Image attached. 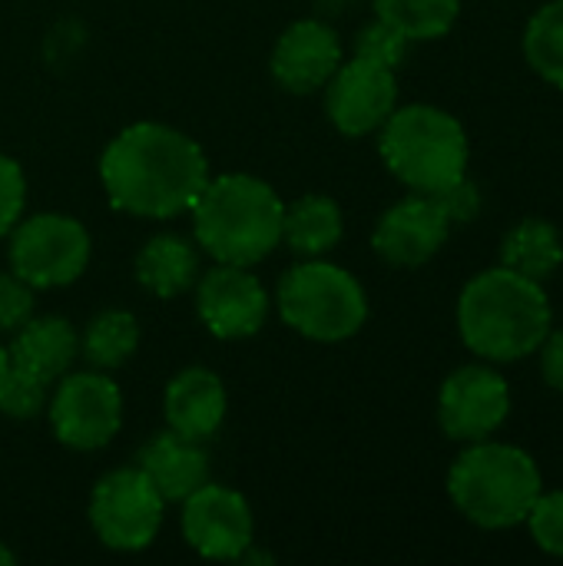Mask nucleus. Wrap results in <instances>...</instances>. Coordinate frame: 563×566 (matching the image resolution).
Segmentation results:
<instances>
[{
	"instance_id": "nucleus-1",
	"label": "nucleus",
	"mask_w": 563,
	"mask_h": 566,
	"mask_svg": "<svg viewBox=\"0 0 563 566\" xmlns=\"http://www.w3.org/2000/svg\"><path fill=\"white\" fill-rule=\"evenodd\" d=\"M209 159L192 136L166 123H133L100 156V182L113 209L139 219H176L209 182Z\"/></svg>"
},
{
	"instance_id": "nucleus-2",
	"label": "nucleus",
	"mask_w": 563,
	"mask_h": 566,
	"mask_svg": "<svg viewBox=\"0 0 563 566\" xmlns=\"http://www.w3.org/2000/svg\"><path fill=\"white\" fill-rule=\"evenodd\" d=\"M551 302L541 282L501 265L475 275L458 298L461 342L484 361L534 355L551 335Z\"/></svg>"
},
{
	"instance_id": "nucleus-3",
	"label": "nucleus",
	"mask_w": 563,
	"mask_h": 566,
	"mask_svg": "<svg viewBox=\"0 0 563 566\" xmlns=\"http://www.w3.org/2000/svg\"><path fill=\"white\" fill-rule=\"evenodd\" d=\"M189 212L196 245L226 265L252 269L282 242L285 202L252 172L209 176Z\"/></svg>"
},
{
	"instance_id": "nucleus-4",
	"label": "nucleus",
	"mask_w": 563,
	"mask_h": 566,
	"mask_svg": "<svg viewBox=\"0 0 563 566\" xmlns=\"http://www.w3.org/2000/svg\"><path fill=\"white\" fill-rule=\"evenodd\" d=\"M544 481L538 461L514 444L475 441L448 474L455 507L484 531H508L528 521Z\"/></svg>"
},
{
	"instance_id": "nucleus-5",
	"label": "nucleus",
	"mask_w": 563,
	"mask_h": 566,
	"mask_svg": "<svg viewBox=\"0 0 563 566\" xmlns=\"http://www.w3.org/2000/svg\"><path fill=\"white\" fill-rule=\"evenodd\" d=\"M378 133V153L385 166L411 192L431 196L468 176V133L451 113L438 106H395Z\"/></svg>"
},
{
	"instance_id": "nucleus-6",
	"label": "nucleus",
	"mask_w": 563,
	"mask_h": 566,
	"mask_svg": "<svg viewBox=\"0 0 563 566\" xmlns=\"http://www.w3.org/2000/svg\"><path fill=\"white\" fill-rule=\"evenodd\" d=\"M279 315L289 328L312 342H345L362 332L368 318V295L362 282L322 259H305L279 279Z\"/></svg>"
},
{
	"instance_id": "nucleus-7",
	"label": "nucleus",
	"mask_w": 563,
	"mask_h": 566,
	"mask_svg": "<svg viewBox=\"0 0 563 566\" xmlns=\"http://www.w3.org/2000/svg\"><path fill=\"white\" fill-rule=\"evenodd\" d=\"M90 232L63 212H37L10 229V272L33 289H63L90 265Z\"/></svg>"
},
{
	"instance_id": "nucleus-8",
	"label": "nucleus",
	"mask_w": 563,
	"mask_h": 566,
	"mask_svg": "<svg viewBox=\"0 0 563 566\" xmlns=\"http://www.w3.org/2000/svg\"><path fill=\"white\" fill-rule=\"evenodd\" d=\"M163 494L136 464L103 474L90 494V524L100 544L119 554L146 551L163 531Z\"/></svg>"
},
{
	"instance_id": "nucleus-9",
	"label": "nucleus",
	"mask_w": 563,
	"mask_h": 566,
	"mask_svg": "<svg viewBox=\"0 0 563 566\" xmlns=\"http://www.w3.org/2000/svg\"><path fill=\"white\" fill-rule=\"evenodd\" d=\"M46 418L60 444L73 451L106 448L123 424V395L110 375L96 371H66L50 388Z\"/></svg>"
},
{
	"instance_id": "nucleus-10",
	"label": "nucleus",
	"mask_w": 563,
	"mask_h": 566,
	"mask_svg": "<svg viewBox=\"0 0 563 566\" xmlns=\"http://www.w3.org/2000/svg\"><path fill=\"white\" fill-rule=\"evenodd\" d=\"M179 527L186 544L206 560H242L256 534L249 501L239 491L212 481L183 501Z\"/></svg>"
},
{
	"instance_id": "nucleus-11",
	"label": "nucleus",
	"mask_w": 563,
	"mask_h": 566,
	"mask_svg": "<svg viewBox=\"0 0 563 566\" xmlns=\"http://www.w3.org/2000/svg\"><path fill=\"white\" fill-rule=\"evenodd\" d=\"M511 411L508 381L488 365H465L448 375L438 395V421L451 441H484L491 438Z\"/></svg>"
},
{
	"instance_id": "nucleus-12",
	"label": "nucleus",
	"mask_w": 563,
	"mask_h": 566,
	"mask_svg": "<svg viewBox=\"0 0 563 566\" xmlns=\"http://www.w3.org/2000/svg\"><path fill=\"white\" fill-rule=\"evenodd\" d=\"M196 308L209 335L222 342H239L265 328L269 292L246 265L216 262L196 285Z\"/></svg>"
},
{
	"instance_id": "nucleus-13",
	"label": "nucleus",
	"mask_w": 563,
	"mask_h": 566,
	"mask_svg": "<svg viewBox=\"0 0 563 566\" xmlns=\"http://www.w3.org/2000/svg\"><path fill=\"white\" fill-rule=\"evenodd\" d=\"M325 90V113L332 126L345 136H368L382 129V123L398 106V80L395 70L368 63L362 56L342 60Z\"/></svg>"
},
{
	"instance_id": "nucleus-14",
	"label": "nucleus",
	"mask_w": 563,
	"mask_h": 566,
	"mask_svg": "<svg viewBox=\"0 0 563 566\" xmlns=\"http://www.w3.org/2000/svg\"><path fill=\"white\" fill-rule=\"evenodd\" d=\"M448 232H451V222L441 212V206L431 196L415 192L395 202L378 219L372 232V249L392 265L415 269L438 255V249L448 242Z\"/></svg>"
},
{
	"instance_id": "nucleus-15",
	"label": "nucleus",
	"mask_w": 563,
	"mask_h": 566,
	"mask_svg": "<svg viewBox=\"0 0 563 566\" xmlns=\"http://www.w3.org/2000/svg\"><path fill=\"white\" fill-rule=\"evenodd\" d=\"M342 40L322 20H295L272 46V76L289 93H315L342 66Z\"/></svg>"
},
{
	"instance_id": "nucleus-16",
	"label": "nucleus",
	"mask_w": 563,
	"mask_h": 566,
	"mask_svg": "<svg viewBox=\"0 0 563 566\" xmlns=\"http://www.w3.org/2000/svg\"><path fill=\"white\" fill-rule=\"evenodd\" d=\"M226 408H229L226 385L209 368H183L166 385V395H163V411H166L169 431H176L189 441H199V444L216 438V431L226 421Z\"/></svg>"
},
{
	"instance_id": "nucleus-17",
	"label": "nucleus",
	"mask_w": 563,
	"mask_h": 566,
	"mask_svg": "<svg viewBox=\"0 0 563 566\" xmlns=\"http://www.w3.org/2000/svg\"><path fill=\"white\" fill-rule=\"evenodd\" d=\"M136 468L149 478V484L163 494L166 504H183L192 491H199L209 481L206 448L169 428L143 444Z\"/></svg>"
},
{
	"instance_id": "nucleus-18",
	"label": "nucleus",
	"mask_w": 563,
	"mask_h": 566,
	"mask_svg": "<svg viewBox=\"0 0 563 566\" xmlns=\"http://www.w3.org/2000/svg\"><path fill=\"white\" fill-rule=\"evenodd\" d=\"M7 352H10V365L53 385L80 358V332L66 318H56V315L37 318L33 315L27 325H20L10 335Z\"/></svg>"
},
{
	"instance_id": "nucleus-19",
	"label": "nucleus",
	"mask_w": 563,
	"mask_h": 566,
	"mask_svg": "<svg viewBox=\"0 0 563 566\" xmlns=\"http://www.w3.org/2000/svg\"><path fill=\"white\" fill-rule=\"evenodd\" d=\"M345 232L342 206L332 196L309 192L285 206L282 212V242L299 259H322L329 255Z\"/></svg>"
},
{
	"instance_id": "nucleus-20",
	"label": "nucleus",
	"mask_w": 563,
	"mask_h": 566,
	"mask_svg": "<svg viewBox=\"0 0 563 566\" xmlns=\"http://www.w3.org/2000/svg\"><path fill=\"white\" fill-rule=\"evenodd\" d=\"M136 279L156 298H176L199 279V252L189 239L163 232L153 235L136 255Z\"/></svg>"
},
{
	"instance_id": "nucleus-21",
	"label": "nucleus",
	"mask_w": 563,
	"mask_h": 566,
	"mask_svg": "<svg viewBox=\"0 0 563 566\" xmlns=\"http://www.w3.org/2000/svg\"><path fill=\"white\" fill-rule=\"evenodd\" d=\"M501 259L508 269L544 282L563 265V239L554 222L548 219H524L514 226L501 245Z\"/></svg>"
},
{
	"instance_id": "nucleus-22",
	"label": "nucleus",
	"mask_w": 563,
	"mask_h": 566,
	"mask_svg": "<svg viewBox=\"0 0 563 566\" xmlns=\"http://www.w3.org/2000/svg\"><path fill=\"white\" fill-rule=\"evenodd\" d=\"M136 348H139V322L123 308H106L93 315L86 332L80 335V355L100 371H113L126 365Z\"/></svg>"
},
{
	"instance_id": "nucleus-23",
	"label": "nucleus",
	"mask_w": 563,
	"mask_h": 566,
	"mask_svg": "<svg viewBox=\"0 0 563 566\" xmlns=\"http://www.w3.org/2000/svg\"><path fill=\"white\" fill-rule=\"evenodd\" d=\"M378 17L398 27L408 40H438L445 36L458 13L461 0H372Z\"/></svg>"
},
{
	"instance_id": "nucleus-24",
	"label": "nucleus",
	"mask_w": 563,
	"mask_h": 566,
	"mask_svg": "<svg viewBox=\"0 0 563 566\" xmlns=\"http://www.w3.org/2000/svg\"><path fill=\"white\" fill-rule=\"evenodd\" d=\"M524 56L538 76L563 90V0L544 3L524 30Z\"/></svg>"
},
{
	"instance_id": "nucleus-25",
	"label": "nucleus",
	"mask_w": 563,
	"mask_h": 566,
	"mask_svg": "<svg viewBox=\"0 0 563 566\" xmlns=\"http://www.w3.org/2000/svg\"><path fill=\"white\" fill-rule=\"evenodd\" d=\"M50 381L10 365L7 378L0 381V415L7 418H17V421H27V418H37L40 411H46V401H50Z\"/></svg>"
},
{
	"instance_id": "nucleus-26",
	"label": "nucleus",
	"mask_w": 563,
	"mask_h": 566,
	"mask_svg": "<svg viewBox=\"0 0 563 566\" xmlns=\"http://www.w3.org/2000/svg\"><path fill=\"white\" fill-rule=\"evenodd\" d=\"M408 36L398 30V27H392L388 20H375V23H368L365 30H358V36H355V56H362V60H368V63H378V66H388V70H398L402 66V60H405V53H408Z\"/></svg>"
},
{
	"instance_id": "nucleus-27",
	"label": "nucleus",
	"mask_w": 563,
	"mask_h": 566,
	"mask_svg": "<svg viewBox=\"0 0 563 566\" xmlns=\"http://www.w3.org/2000/svg\"><path fill=\"white\" fill-rule=\"evenodd\" d=\"M528 527L544 554L563 557V491H548V494L541 491V497L528 514Z\"/></svg>"
},
{
	"instance_id": "nucleus-28",
	"label": "nucleus",
	"mask_w": 563,
	"mask_h": 566,
	"mask_svg": "<svg viewBox=\"0 0 563 566\" xmlns=\"http://www.w3.org/2000/svg\"><path fill=\"white\" fill-rule=\"evenodd\" d=\"M33 308H37V289L13 272H0V338L27 325L33 318Z\"/></svg>"
},
{
	"instance_id": "nucleus-29",
	"label": "nucleus",
	"mask_w": 563,
	"mask_h": 566,
	"mask_svg": "<svg viewBox=\"0 0 563 566\" xmlns=\"http://www.w3.org/2000/svg\"><path fill=\"white\" fill-rule=\"evenodd\" d=\"M27 206V176L17 159L0 153V239L23 219Z\"/></svg>"
},
{
	"instance_id": "nucleus-30",
	"label": "nucleus",
	"mask_w": 563,
	"mask_h": 566,
	"mask_svg": "<svg viewBox=\"0 0 563 566\" xmlns=\"http://www.w3.org/2000/svg\"><path fill=\"white\" fill-rule=\"evenodd\" d=\"M431 199L441 206V212L448 216L451 226H458V222H475L478 212H481V189H478L468 176H461V179H455L451 186L431 192Z\"/></svg>"
},
{
	"instance_id": "nucleus-31",
	"label": "nucleus",
	"mask_w": 563,
	"mask_h": 566,
	"mask_svg": "<svg viewBox=\"0 0 563 566\" xmlns=\"http://www.w3.org/2000/svg\"><path fill=\"white\" fill-rule=\"evenodd\" d=\"M538 352H541V371H544V381H548L551 388L563 391V328L561 332H551Z\"/></svg>"
},
{
	"instance_id": "nucleus-32",
	"label": "nucleus",
	"mask_w": 563,
	"mask_h": 566,
	"mask_svg": "<svg viewBox=\"0 0 563 566\" xmlns=\"http://www.w3.org/2000/svg\"><path fill=\"white\" fill-rule=\"evenodd\" d=\"M7 371H10V352H7V345L0 342V381L7 378Z\"/></svg>"
},
{
	"instance_id": "nucleus-33",
	"label": "nucleus",
	"mask_w": 563,
	"mask_h": 566,
	"mask_svg": "<svg viewBox=\"0 0 563 566\" xmlns=\"http://www.w3.org/2000/svg\"><path fill=\"white\" fill-rule=\"evenodd\" d=\"M13 560H17V557H13V551H10V547H7V544L0 541V566H10Z\"/></svg>"
}]
</instances>
